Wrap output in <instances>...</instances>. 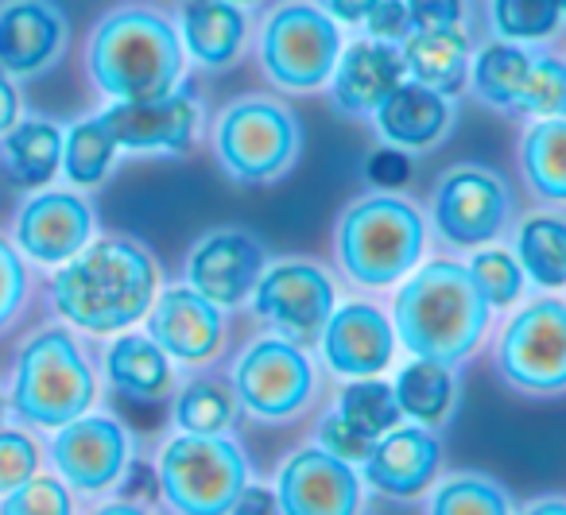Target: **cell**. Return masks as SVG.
Wrapping results in <instances>:
<instances>
[{"label":"cell","mask_w":566,"mask_h":515,"mask_svg":"<svg viewBox=\"0 0 566 515\" xmlns=\"http://www.w3.org/2000/svg\"><path fill=\"white\" fill-rule=\"evenodd\" d=\"M156 287L159 272L148 249L128 237H105L66 260L51 280V303L86 334H117L151 311Z\"/></svg>","instance_id":"obj_1"},{"label":"cell","mask_w":566,"mask_h":515,"mask_svg":"<svg viewBox=\"0 0 566 515\" xmlns=\"http://www.w3.org/2000/svg\"><path fill=\"white\" fill-rule=\"evenodd\" d=\"M489 311L470 264L434 260L419 267L400 287L392 306L396 341L411 349V357L462 365L478 349L489 326Z\"/></svg>","instance_id":"obj_2"},{"label":"cell","mask_w":566,"mask_h":515,"mask_svg":"<svg viewBox=\"0 0 566 515\" xmlns=\"http://www.w3.org/2000/svg\"><path fill=\"white\" fill-rule=\"evenodd\" d=\"M97 90L117 102H151L179 86L182 43L151 9H117L94 28L86 51Z\"/></svg>","instance_id":"obj_3"},{"label":"cell","mask_w":566,"mask_h":515,"mask_svg":"<svg viewBox=\"0 0 566 515\" xmlns=\"http://www.w3.org/2000/svg\"><path fill=\"white\" fill-rule=\"evenodd\" d=\"M423 256V218L392 195L361 198L342 213L338 260L361 287H388L416 272Z\"/></svg>","instance_id":"obj_4"},{"label":"cell","mask_w":566,"mask_h":515,"mask_svg":"<svg viewBox=\"0 0 566 515\" xmlns=\"http://www.w3.org/2000/svg\"><path fill=\"white\" fill-rule=\"evenodd\" d=\"M97 380L66 329H43L20 349L12 407L28 427L59 430L94 407Z\"/></svg>","instance_id":"obj_5"},{"label":"cell","mask_w":566,"mask_h":515,"mask_svg":"<svg viewBox=\"0 0 566 515\" xmlns=\"http://www.w3.org/2000/svg\"><path fill=\"white\" fill-rule=\"evenodd\" d=\"M156 476L175 512L226 515L237 512V500L249 484V461L229 438L182 430V438L164 445Z\"/></svg>","instance_id":"obj_6"},{"label":"cell","mask_w":566,"mask_h":515,"mask_svg":"<svg viewBox=\"0 0 566 515\" xmlns=\"http://www.w3.org/2000/svg\"><path fill=\"white\" fill-rule=\"evenodd\" d=\"M218 159L237 182H272L300 156V120L275 102H237L218 120Z\"/></svg>","instance_id":"obj_7"},{"label":"cell","mask_w":566,"mask_h":515,"mask_svg":"<svg viewBox=\"0 0 566 515\" xmlns=\"http://www.w3.org/2000/svg\"><path fill=\"white\" fill-rule=\"evenodd\" d=\"M338 55V24L318 4H283L280 12H272L264 40H260V59H264L268 78L280 90H295V94L331 82Z\"/></svg>","instance_id":"obj_8"},{"label":"cell","mask_w":566,"mask_h":515,"mask_svg":"<svg viewBox=\"0 0 566 515\" xmlns=\"http://www.w3.org/2000/svg\"><path fill=\"white\" fill-rule=\"evenodd\" d=\"M501 376L527 396L566 391V303L539 298L509 322L496 349Z\"/></svg>","instance_id":"obj_9"},{"label":"cell","mask_w":566,"mask_h":515,"mask_svg":"<svg viewBox=\"0 0 566 515\" xmlns=\"http://www.w3.org/2000/svg\"><path fill=\"white\" fill-rule=\"evenodd\" d=\"M233 396L249 414L268 422L292 419L315 396V365L303 345L287 337H264L249 345L233 368Z\"/></svg>","instance_id":"obj_10"},{"label":"cell","mask_w":566,"mask_h":515,"mask_svg":"<svg viewBox=\"0 0 566 515\" xmlns=\"http://www.w3.org/2000/svg\"><path fill=\"white\" fill-rule=\"evenodd\" d=\"M252 306L268 326L280 329V337L311 345L315 337H323L334 314V283L323 267L292 260V264H280L260 275Z\"/></svg>","instance_id":"obj_11"},{"label":"cell","mask_w":566,"mask_h":515,"mask_svg":"<svg viewBox=\"0 0 566 515\" xmlns=\"http://www.w3.org/2000/svg\"><path fill=\"white\" fill-rule=\"evenodd\" d=\"M512 213V195L485 167H458L434 190V225L458 249L489 244Z\"/></svg>","instance_id":"obj_12"},{"label":"cell","mask_w":566,"mask_h":515,"mask_svg":"<svg viewBox=\"0 0 566 515\" xmlns=\"http://www.w3.org/2000/svg\"><path fill=\"white\" fill-rule=\"evenodd\" d=\"M59 476L78 492H105L128 469V434L109 414H78L51 438Z\"/></svg>","instance_id":"obj_13"},{"label":"cell","mask_w":566,"mask_h":515,"mask_svg":"<svg viewBox=\"0 0 566 515\" xmlns=\"http://www.w3.org/2000/svg\"><path fill=\"white\" fill-rule=\"evenodd\" d=\"M275 500L287 515H349L361 507V481L354 461L311 445L280 469Z\"/></svg>","instance_id":"obj_14"},{"label":"cell","mask_w":566,"mask_h":515,"mask_svg":"<svg viewBox=\"0 0 566 515\" xmlns=\"http://www.w3.org/2000/svg\"><path fill=\"white\" fill-rule=\"evenodd\" d=\"M264 275V249L241 229L202 237L187 260V283L218 306H237L256 291Z\"/></svg>","instance_id":"obj_15"},{"label":"cell","mask_w":566,"mask_h":515,"mask_svg":"<svg viewBox=\"0 0 566 515\" xmlns=\"http://www.w3.org/2000/svg\"><path fill=\"white\" fill-rule=\"evenodd\" d=\"M66 12L55 0H4L0 4V71L32 78L66 51Z\"/></svg>","instance_id":"obj_16"},{"label":"cell","mask_w":566,"mask_h":515,"mask_svg":"<svg viewBox=\"0 0 566 515\" xmlns=\"http://www.w3.org/2000/svg\"><path fill=\"white\" fill-rule=\"evenodd\" d=\"M90 233H94V210L66 190L28 198L17 213V249L40 264H66L86 249Z\"/></svg>","instance_id":"obj_17"},{"label":"cell","mask_w":566,"mask_h":515,"mask_svg":"<svg viewBox=\"0 0 566 515\" xmlns=\"http://www.w3.org/2000/svg\"><path fill=\"white\" fill-rule=\"evenodd\" d=\"M198 117L202 109L190 90H171L151 102H117L109 113H102L117 148L128 151H187Z\"/></svg>","instance_id":"obj_18"},{"label":"cell","mask_w":566,"mask_h":515,"mask_svg":"<svg viewBox=\"0 0 566 515\" xmlns=\"http://www.w3.org/2000/svg\"><path fill=\"white\" fill-rule=\"evenodd\" d=\"M226 318L221 306L198 295L195 287H171L156 295L148 311V337L182 365H202L221 349Z\"/></svg>","instance_id":"obj_19"},{"label":"cell","mask_w":566,"mask_h":515,"mask_svg":"<svg viewBox=\"0 0 566 515\" xmlns=\"http://www.w3.org/2000/svg\"><path fill=\"white\" fill-rule=\"evenodd\" d=\"M439 461H442L439 438L423 422H411V427H392L373 438L361 465L377 492H385L392 500H411L434 481Z\"/></svg>","instance_id":"obj_20"},{"label":"cell","mask_w":566,"mask_h":515,"mask_svg":"<svg viewBox=\"0 0 566 515\" xmlns=\"http://www.w3.org/2000/svg\"><path fill=\"white\" fill-rule=\"evenodd\" d=\"M323 353L326 365L338 376H380L392 365L396 353V329L385 318V311L369 303H346L334 306L331 322L323 329Z\"/></svg>","instance_id":"obj_21"},{"label":"cell","mask_w":566,"mask_h":515,"mask_svg":"<svg viewBox=\"0 0 566 515\" xmlns=\"http://www.w3.org/2000/svg\"><path fill=\"white\" fill-rule=\"evenodd\" d=\"M408 66H403V55L385 40H365L354 43L349 51L338 55V66H334L331 82H334V105L342 113H377L380 102L392 94L403 82Z\"/></svg>","instance_id":"obj_22"},{"label":"cell","mask_w":566,"mask_h":515,"mask_svg":"<svg viewBox=\"0 0 566 515\" xmlns=\"http://www.w3.org/2000/svg\"><path fill=\"white\" fill-rule=\"evenodd\" d=\"M377 128L388 144L408 151H427L450 133V102L447 94L423 86V82H400L392 94L380 102Z\"/></svg>","instance_id":"obj_23"},{"label":"cell","mask_w":566,"mask_h":515,"mask_svg":"<svg viewBox=\"0 0 566 515\" xmlns=\"http://www.w3.org/2000/svg\"><path fill=\"white\" fill-rule=\"evenodd\" d=\"M403 66L416 82L439 90V94H458L470 74V40L458 24L447 28H411L403 35Z\"/></svg>","instance_id":"obj_24"},{"label":"cell","mask_w":566,"mask_h":515,"mask_svg":"<svg viewBox=\"0 0 566 515\" xmlns=\"http://www.w3.org/2000/svg\"><path fill=\"white\" fill-rule=\"evenodd\" d=\"M59 167H63V133L51 120H20L0 136V171L17 187H48Z\"/></svg>","instance_id":"obj_25"},{"label":"cell","mask_w":566,"mask_h":515,"mask_svg":"<svg viewBox=\"0 0 566 515\" xmlns=\"http://www.w3.org/2000/svg\"><path fill=\"white\" fill-rule=\"evenodd\" d=\"M182 43L202 66H229L244 43V12L233 0H190L182 9Z\"/></svg>","instance_id":"obj_26"},{"label":"cell","mask_w":566,"mask_h":515,"mask_svg":"<svg viewBox=\"0 0 566 515\" xmlns=\"http://www.w3.org/2000/svg\"><path fill=\"white\" fill-rule=\"evenodd\" d=\"M105 376L109 383L128 399H164L171 388V365H167V353L159 349L151 337L140 334H120L117 341L105 353Z\"/></svg>","instance_id":"obj_27"},{"label":"cell","mask_w":566,"mask_h":515,"mask_svg":"<svg viewBox=\"0 0 566 515\" xmlns=\"http://www.w3.org/2000/svg\"><path fill=\"white\" fill-rule=\"evenodd\" d=\"M392 391L396 403H400V414H408L411 422H423V427H439V422L450 419L458 399L454 365L416 357L411 365L400 368Z\"/></svg>","instance_id":"obj_28"},{"label":"cell","mask_w":566,"mask_h":515,"mask_svg":"<svg viewBox=\"0 0 566 515\" xmlns=\"http://www.w3.org/2000/svg\"><path fill=\"white\" fill-rule=\"evenodd\" d=\"M527 187L547 202H566V117H539L520 148Z\"/></svg>","instance_id":"obj_29"},{"label":"cell","mask_w":566,"mask_h":515,"mask_svg":"<svg viewBox=\"0 0 566 515\" xmlns=\"http://www.w3.org/2000/svg\"><path fill=\"white\" fill-rule=\"evenodd\" d=\"M516 260L539 287H566V221L532 218L516 233Z\"/></svg>","instance_id":"obj_30"},{"label":"cell","mask_w":566,"mask_h":515,"mask_svg":"<svg viewBox=\"0 0 566 515\" xmlns=\"http://www.w3.org/2000/svg\"><path fill=\"white\" fill-rule=\"evenodd\" d=\"M527 66H532V55H527L524 48H516V43H509V40L489 43L478 55V63L470 66L478 97L485 105H493V109H516Z\"/></svg>","instance_id":"obj_31"},{"label":"cell","mask_w":566,"mask_h":515,"mask_svg":"<svg viewBox=\"0 0 566 515\" xmlns=\"http://www.w3.org/2000/svg\"><path fill=\"white\" fill-rule=\"evenodd\" d=\"M113 156H117V140L102 117L78 120L63 136V171L74 187H97L109 175Z\"/></svg>","instance_id":"obj_32"},{"label":"cell","mask_w":566,"mask_h":515,"mask_svg":"<svg viewBox=\"0 0 566 515\" xmlns=\"http://www.w3.org/2000/svg\"><path fill=\"white\" fill-rule=\"evenodd\" d=\"M237 414V396L218 380H195L175 399V427L187 434H221Z\"/></svg>","instance_id":"obj_33"},{"label":"cell","mask_w":566,"mask_h":515,"mask_svg":"<svg viewBox=\"0 0 566 515\" xmlns=\"http://www.w3.org/2000/svg\"><path fill=\"white\" fill-rule=\"evenodd\" d=\"M338 414L354 422L361 434L377 438V434H385V430L396 427V419H400V403H396V391L388 388L385 380H377V376H357V380L342 391Z\"/></svg>","instance_id":"obj_34"},{"label":"cell","mask_w":566,"mask_h":515,"mask_svg":"<svg viewBox=\"0 0 566 515\" xmlns=\"http://www.w3.org/2000/svg\"><path fill=\"white\" fill-rule=\"evenodd\" d=\"M434 515H509L512 496L489 476H454L431 500Z\"/></svg>","instance_id":"obj_35"},{"label":"cell","mask_w":566,"mask_h":515,"mask_svg":"<svg viewBox=\"0 0 566 515\" xmlns=\"http://www.w3.org/2000/svg\"><path fill=\"white\" fill-rule=\"evenodd\" d=\"M563 20L558 0H493V32L509 43L547 40Z\"/></svg>","instance_id":"obj_36"},{"label":"cell","mask_w":566,"mask_h":515,"mask_svg":"<svg viewBox=\"0 0 566 515\" xmlns=\"http://www.w3.org/2000/svg\"><path fill=\"white\" fill-rule=\"evenodd\" d=\"M516 113H535V117H566V63L532 55L527 78H524L520 97H516Z\"/></svg>","instance_id":"obj_37"},{"label":"cell","mask_w":566,"mask_h":515,"mask_svg":"<svg viewBox=\"0 0 566 515\" xmlns=\"http://www.w3.org/2000/svg\"><path fill=\"white\" fill-rule=\"evenodd\" d=\"M470 272H473L481 295H485V303L493 306V311L512 306L520 298V291H524V267H520V260L504 249L478 252V256L470 260Z\"/></svg>","instance_id":"obj_38"},{"label":"cell","mask_w":566,"mask_h":515,"mask_svg":"<svg viewBox=\"0 0 566 515\" xmlns=\"http://www.w3.org/2000/svg\"><path fill=\"white\" fill-rule=\"evenodd\" d=\"M71 488L59 476H28L20 488H12L0 504L4 515H66L71 512Z\"/></svg>","instance_id":"obj_39"},{"label":"cell","mask_w":566,"mask_h":515,"mask_svg":"<svg viewBox=\"0 0 566 515\" xmlns=\"http://www.w3.org/2000/svg\"><path fill=\"white\" fill-rule=\"evenodd\" d=\"M40 473V450L24 430H0V496Z\"/></svg>","instance_id":"obj_40"},{"label":"cell","mask_w":566,"mask_h":515,"mask_svg":"<svg viewBox=\"0 0 566 515\" xmlns=\"http://www.w3.org/2000/svg\"><path fill=\"white\" fill-rule=\"evenodd\" d=\"M24 298H28L24 260H20V252L0 237V329L17 318L20 306H24Z\"/></svg>","instance_id":"obj_41"},{"label":"cell","mask_w":566,"mask_h":515,"mask_svg":"<svg viewBox=\"0 0 566 515\" xmlns=\"http://www.w3.org/2000/svg\"><path fill=\"white\" fill-rule=\"evenodd\" d=\"M318 445H323V450H331V453H338V458H346V461H365V453H369L373 438L361 434V430H357L354 422L342 419V414L334 411L331 419H326L323 427H318Z\"/></svg>","instance_id":"obj_42"},{"label":"cell","mask_w":566,"mask_h":515,"mask_svg":"<svg viewBox=\"0 0 566 515\" xmlns=\"http://www.w3.org/2000/svg\"><path fill=\"white\" fill-rule=\"evenodd\" d=\"M365 28H369L373 40H403V35L411 32V17H408V4L403 0H377L369 9V17H365Z\"/></svg>","instance_id":"obj_43"},{"label":"cell","mask_w":566,"mask_h":515,"mask_svg":"<svg viewBox=\"0 0 566 515\" xmlns=\"http://www.w3.org/2000/svg\"><path fill=\"white\" fill-rule=\"evenodd\" d=\"M411 179V159L396 148H380L373 151L369 159V182L373 187H385V190H396Z\"/></svg>","instance_id":"obj_44"},{"label":"cell","mask_w":566,"mask_h":515,"mask_svg":"<svg viewBox=\"0 0 566 515\" xmlns=\"http://www.w3.org/2000/svg\"><path fill=\"white\" fill-rule=\"evenodd\" d=\"M411 28H447L462 20V0H403Z\"/></svg>","instance_id":"obj_45"},{"label":"cell","mask_w":566,"mask_h":515,"mask_svg":"<svg viewBox=\"0 0 566 515\" xmlns=\"http://www.w3.org/2000/svg\"><path fill=\"white\" fill-rule=\"evenodd\" d=\"M373 4H377V0H323V9L331 12L334 20H346V24H361Z\"/></svg>","instance_id":"obj_46"},{"label":"cell","mask_w":566,"mask_h":515,"mask_svg":"<svg viewBox=\"0 0 566 515\" xmlns=\"http://www.w3.org/2000/svg\"><path fill=\"white\" fill-rule=\"evenodd\" d=\"M17 125V86L9 82V74L0 71V136Z\"/></svg>","instance_id":"obj_47"},{"label":"cell","mask_w":566,"mask_h":515,"mask_svg":"<svg viewBox=\"0 0 566 515\" xmlns=\"http://www.w3.org/2000/svg\"><path fill=\"white\" fill-rule=\"evenodd\" d=\"M547 512L566 515V504H558V500H539V504H532V507H527V515H547Z\"/></svg>","instance_id":"obj_48"},{"label":"cell","mask_w":566,"mask_h":515,"mask_svg":"<svg viewBox=\"0 0 566 515\" xmlns=\"http://www.w3.org/2000/svg\"><path fill=\"white\" fill-rule=\"evenodd\" d=\"M233 4H252V0H233Z\"/></svg>","instance_id":"obj_49"},{"label":"cell","mask_w":566,"mask_h":515,"mask_svg":"<svg viewBox=\"0 0 566 515\" xmlns=\"http://www.w3.org/2000/svg\"><path fill=\"white\" fill-rule=\"evenodd\" d=\"M558 4H563V12H566V0H558Z\"/></svg>","instance_id":"obj_50"},{"label":"cell","mask_w":566,"mask_h":515,"mask_svg":"<svg viewBox=\"0 0 566 515\" xmlns=\"http://www.w3.org/2000/svg\"><path fill=\"white\" fill-rule=\"evenodd\" d=\"M0 414H4V403H0Z\"/></svg>","instance_id":"obj_51"}]
</instances>
